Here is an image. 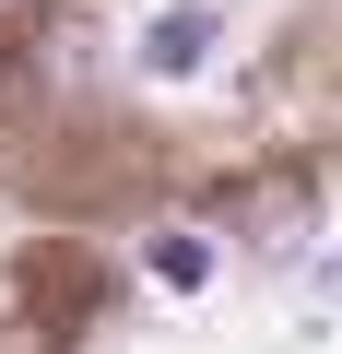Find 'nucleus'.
Instances as JSON below:
<instances>
[{
	"mask_svg": "<svg viewBox=\"0 0 342 354\" xmlns=\"http://www.w3.org/2000/svg\"><path fill=\"white\" fill-rule=\"evenodd\" d=\"M213 48H225V12H213V0H165V12H142V36H130V71L142 83H201Z\"/></svg>",
	"mask_w": 342,
	"mask_h": 354,
	"instance_id": "obj_1",
	"label": "nucleus"
},
{
	"mask_svg": "<svg viewBox=\"0 0 342 354\" xmlns=\"http://www.w3.org/2000/svg\"><path fill=\"white\" fill-rule=\"evenodd\" d=\"M142 272H153L165 295H201V283L225 272V236H213V225H165V236L142 248Z\"/></svg>",
	"mask_w": 342,
	"mask_h": 354,
	"instance_id": "obj_2",
	"label": "nucleus"
},
{
	"mask_svg": "<svg viewBox=\"0 0 342 354\" xmlns=\"http://www.w3.org/2000/svg\"><path fill=\"white\" fill-rule=\"evenodd\" d=\"M319 295H330V307H342V260H319Z\"/></svg>",
	"mask_w": 342,
	"mask_h": 354,
	"instance_id": "obj_3",
	"label": "nucleus"
}]
</instances>
